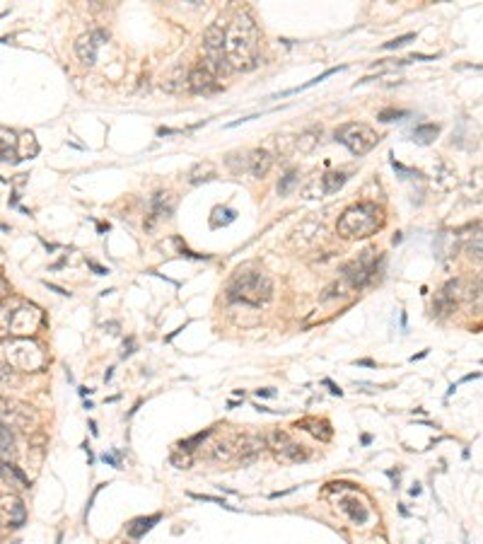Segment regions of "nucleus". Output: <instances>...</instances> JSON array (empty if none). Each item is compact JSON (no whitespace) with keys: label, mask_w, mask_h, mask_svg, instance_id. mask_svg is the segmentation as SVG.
Instances as JSON below:
<instances>
[{"label":"nucleus","mask_w":483,"mask_h":544,"mask_svg":"<svg viewBox=\"0 0 483 544\" xmlns=\"http://www.w3.org/2000/svg\"><path fill=\"white\" fill-rule=\"evenodd\" d=\"M225 61L230 70H252L259 63V27L249 13H240L225 32Z\"/></svg>","instance_id":"obj_1"},{"label":"nucleus","mask_w":483,"mask_h":544,"mask_svg":"<svg viewBox=\"0 0 483 544\" xmlns=\"http://www.w3.org/2000/svg\"><path fill=\"white\" fill-rule=\"evenodd\" d=\"M379 223H382V216H379V208L375 203H358V206H350L338 218L336 230L345 240H358V237L375 235Z\"/></svg>","instance_id":"obj_2"},{"label":"nucleus","mask_w":483,"mask_h":544,"mask_svg":"<svg viewBox=\"0 0 483 544\" xmlns=\"http://www.w3.org/2000/svg\"><path fill=\"white\" fill-rule=\"evenodd\" d=\"M273 296V283L266 273H237L235 281L230 283L227 288V300L230 303H244L252 305V307H259V305L268 303Z\"/></svg>","instance_id":"obj_3"},{"label":"nucleus","mask_w":483,"mask_h":544,"mask_svg":"<svg viewBox=\"0 0 483 544\" xmlns=\"http://www.w3.org/2000/svg\"><path fill=\"white\" fill-rule=\"evenodd\" d=\"M336 141L341 145H345L353 155H365L379 143V136L370 129L368 124H343L336 129Z\"/></svg>","instance_id":"obj_4"},{"label":"nucleus","mask_w":483,"mask_h":544,"mask_svg":"<svg viewBox=\"0 0 483 544\" xmlns=\"http://www.w3.org/2000/svg\"><path fill=\"white\" fill-rule=\"evenodd\" d=\"M206 56H208L206 68L211 70L213 75H222V73L230 70V65H227V61H225V29H222L220 22L213 24V27H208Z\"/></svg>","instance_id":"obj_5"},{"label":"nucleus","mask_w":483,"mask_h":544,"mask_svg":"<svg viewBox=\"0 0 483 544\" xmlns=\"http://www.w3.org/2000/svg\"><path fill=\"white\" fill-rule=\"evenodd\" d=\"M373 254L375 252H363V257H360L358 262L348 264V266L343 269V278L348 281L350 288L365 286V283L375 276V271H377V259H375Z\"/></svg>","instance_id":"obj_6"},{"label":"nucleus","mask_w":483,"mask_h":544,"mask_svg":"<svg viewBox=\"0 0 483 544\" xmlns=\"http://www.w3.org/2000/svg\"><path fill=\"white\" fill-rule=\"evenodd\" d=\"M39 324V312L34 307H17L15 312H10V334L15 337H24L32 334Z\"/></svg>","instance_id":"obj_7"},{"label":"nucleus","mask_w":483,"mask_h":544,"mask_svg":"<svg viewBox=\"0 0 483 544\" xmlns=\"http://www.w3.org/2000/svg\"><path fill=\"white\" fill-rule=\"evenodd\" d=\"M106 39H109V32H106V29H97L92 34H85V37H80L78 42H75V54L80 56L83 63L92 65L97 58V47H99L101 42H106Z\"/></svg>","instance_id":"obj_8"},{"label":"nucleus","mask_w":483,"mask_h":544,"mask_svg":"<svg viewBox=\"0 0 483 544\" xmlns=\"http://www.w3.org/2000/svg\"><path fill=\"white\" fill-rule=\"evenodd\" d=\"M271 165H273V157L268 155L266 150H252L247 155V160H244L242 170H247L252 177L261 179V177H266V172L271 170Z\"/></svg>","instance_id":"obj_9"},{"label":"nucleus","mask_w":483,"mask_h":544,"mask_svg":"<svg viewBox=\"0 0 483 544\" xmlns=\"http://www.w3.org/2000/svg\"><path fill=\"white\" fill-rule=\"evenodd\" d=\"M189 88H191V93H215L218 90L215 75H213L206 65H198V68H193L189 75Z\"/></svg>","instance_id":"obj_10"},{"label":"nucleus","mask_w":483,"mask_h":544,"mask_svg":"<svg viewBox=\"0 0 483 544\" xmlns=\"http://www.w3.org/2000/svg\"><path fill=\"white\" fill-rule=\"evenodd\" d=\"M17 150L19 138L15 136V131L0 129V162H17Z\"/></svg>","instance_id":"obj_11"},{"label":"nucleus","mask_w":483,"mask_h":544,"mask_svg":"<svg viewBox=\"0 0 483 544\" xmlns=\"http://www.w3.org/2000/svg\"><path fill=\"white\" fill-rule=\"evenodd\" d=\"M341 511H343L345 515H348L350 520L355 522V525H365V522H368V518H370L368 508H365L363 503L358 501V498H343V501H341Z\"/></svg>","instance_id":"obj_12"},{"label":"nucleus","mask_w":483,"mask_h":544,"mask_svg":"<svg viewBox=\"0 0 483 544\" xmlns=\"http://www.w3.org/2000/svg\"><path fill=\"white\" fill-rule=\"evenodd\" d=\"M160 520H162V515H157V513H155V515H147V518H136V520L131 522V527H129V537L138 540V537H143L145 532H150Z\"/></svg>","instance_id":"obj_13"},{"label":"nucleus","mask_w":483,"mask_h":544,"mask_svg":"<svg viewBox=\"0 0 483 544\" xmlns=\"http://www.w3.org/2000/svg\"><path fill=\"white\" fill-rule=\"evenodd\" d=\"M345 182H348V177L343 172H329V175L322 177V194H336Z\"/></svg>","instance_id":"obj_14"},{"label":"nucleus","mask_w":483,"mask_h":544,"mask_svg":"<svg viewBox=\"0 0 483 544\" xmlns=\"http://www.w3.org/2000/svg\"><path fill=\"white\" fill-rule=\"evenodd\" d=\"M341 70H343V65H338V68H329V70H324L322 75H317V78H312V80H309V83L300 85V88H290V90H283V93H281V97H290V95L304 93V90L314 88V85H319V83H322V80H327L329 75H336V73H341Z\"/></svg>","instance_id":"obj_15"},{"label":"nucleus","mask_w":483,"mask_h":544,"mask_svg":"<svg viewBox=\"0 0 483 544\" xmlns=\"http://www.w3.org/2000/svg\"><path fill=\"white\" fill-rule=\"evenodd\" d=\"M437 134H440V126L437 124H420L414 129V141L420 145H428V143H433Z\"/></svg>","instance_id":"obj_16"},{"label":"nucleus","mask_w":483,"mask_h":544,"mask_svg":"<svg viewBox=\"0 0 483 544\" xmlns=\"http://www.w3.org/2000/svg\"><path fill=\"white\" fill-rule=\"evenodd\" d=\"M201 175H208V179L215 177V165H213V162H198V165L191 170V184H201V182H206V177H201Z\"/></svg>","instance_id":"obj_17"},{"label":"nucleus","mask_w":483,"mask_h":544,"mask_svg":"<svg viewBox=\"0 0 483 544\" xmlns=\"http://www.w3.org/2000/svg\"><path fill=\"white\" fill-rule=\"evenodd\" d=\"M15 447V435L8 426L0 421V452H10Z\"/></svg>","instance_id":"obj_18"},{"label":"nucleus","mask_w":483,"mask_h":544,"mask_svg":"<svg viewBox=\"0 0 483 544\" xmlns=\"http://www.w3.org/2000/svg\"><path fill=\"white\" fill-rule=\"evenodd\" d=\"M297 184V172H288L286 177H283L281 182H278V194L281 196H288L290 194V189Z\"/></svg>","instance_id":"obj_19"},{"label":"nucleus","mask_w":483,"mask_h":544,"mask_svg":"<svg viewBox=\"0 0 483 544\" xmlns=\"http://www.w3.org/2000/svg\"><path fill=\"white\" fill-rule=\"evenodd\" d=\"M211 433H213V431L208 429V431H203V433H196V435H191L189 440H181V443H179V450H193V447H196L198 443H203V440H206V438H208V435H211Z\"/></svg>","instance_id":"obj_20"},{"label":"nucleus","mask_w":483,"mask_h":544,"mask_svg":"<svg viewBox=\"0 0 483 544\" xmlns=\"http://www.w3.org/2000/svg\"><path fill=\"white\" fill-rule=\"evenodd\" d=\"M404 116H409V111L404 109H384L377 114V119L382 121V124H389V121H396V119H404Z\"/></svg>","instance_id":"obj_21"},{"label":"nucleus","mask_w":483,"mask_h":544,"mask_svg":"<svg viewBox=\"0 0 483 544\" xmlns=\"http://www.w3.org/2000/svg\"><path fill=\"white\" fill-rule=\"evenodd\" d=\"M416 39V34L411 32V34H404V37H396V39H391V42H386L384 44V49L386 51H391V49H401V47H406V44H411Z\"/></svg>","instance_id":"obj_22"},{"label":"nucleus","mask_w":483,"mask_h":544,"mask_svg":"<svg viewBox=\"0 0 483 544\" xmlns=\"http://www.w3.org/2000/svg\"><path fill=\"white\" fill-rule=\"evenodd\" d=\"M193 501H203V503H215V506H222V508H227V511H235L232 506H227L222 498H218V496H206V494H189Z\"/></svg>","instance_id":"obj_23"},{"label":"nucleus","mask_w":483,"mask_h":544,"mask_svg":"<svg viewBox=\"0 0 483 544\" xmlns=\"http://www.w3.org/2000/svg\"><path fill=\"white\" fill-rule=\"evenodd\" d=\"M3 334H10V312L0 307V337Z\"/></svg>","instance_id":"obj_24"},{"label":"nucleus","mask_w":483,"mask_h":544,"mask_svg":"<svg viewBox=\"0 0 483 544\" xmlns=\"http://www.w3.org/2000/svg\"><path fill=\"white\" fill-rule=\"evenodd\" d=\"M10 375H13V370H10V365H5L3 360H0V383H8Z\"/></svg>","instance_id":"obj_25"},{"label":"nucleus","mask_w":483,"mask_h":544,"mask_svg":"<svg viewBox=\"0 0 483 544\" xmlns=\"http://www.w3.org/2000/svg\"><path fill=\"white\" fill-rule=\"evenodd\" d=\"M101 460H104L106 465H111V467H116V470H121V462H119V457H116V455H106V452H104V455H101Z\"/></svg>","instance_id":"obj_26"},{"label":"nucleus","mask_w":483,"mask_h":544,"mask_svg":"<svg viewBox=\"0 0 483 544\" xmlns=\"http://www.w3.org/2000/svg\"><path fill=\"white\" fill-rule=\"evenodd\" d=\"M88 266L92 269V271L97 273V276H106V273H109V269L99 266V264H95V262H88Z\"/></svg>","instance_id":"obj_27"},{"label":"nucleus","mask_w":483,"mask_h":544,"mask_svg":"<svg viewBox=\"0 0 483 544\" xmlns=\"http://www.w3.org/2000/svg\"><path fill=\"white\" fill-rule=\"evenodd\" d=\"M435 58H437V56H423V54H414V56H411L409 61H435ZM409 61H406V63H409Z\"/></svg>","instance_id":"obj_28"},{"label":"nucleus","mask_w":483,"mask_h":544,"mask_svg":"<svg viewBox=\"0 0 483 544\" xmlns=\"http://www.w3.org/2000/svg\"><path fill=\"white\" fill-rule=\"evenodd\" d=\"M324 385H327V387L331 390V394H338V397L343 394V392H341V387H336V385H334L331 380H324Z\"/></svg>","instance_id":"obj_29"},{"label":"nucleus","mask_w":483,"mask_h":544,"mask_svg":"<svg viewBox=\"0 0 483 544\" xmlns=\"http://www.w3.org/2000/svg\"><path fill=\"white\" fill-rule=\"evenodd\" d=\"M10 293V286L5 283V278H0V298H5Z\"/></svg>","instance_id":"obj_30"},{"label":"nucleus","mask_w":483,"mask_h":544,"mask_svg":"<svg viewBox=\"0 0 483 544\" xmlns=\"http://www.w3.org/2000/svg\"><path fill=\"white\" fill-rule=\"evenodd\" d=\"M256 397H276V392H273V390H256Z\"/></svg>","instance_id":"obj_31"},{"label":"nucleus","mask_w":483,"mask_h":544,"mask_svg":"<svg viewBox=\"0 0 483 544\" xmlns=\"http://www.w3.org/2000/svg\"><path fill=\"white\" fill-rule=\"evenodd\" d=\"M293 491H295V489H288V491H273V494L268 496V498H281V496H288V494H293Z\"/></svg>","instance_id":"obj_32"},{"label":"nucleus","mask_w":483,"mask_h":544,"mask_svg":"<svg viewBox=\"0 0 483 544\" xmlns=\"http://www.w3.org/2000/svg\"><path fill=\"white\" fill-rule=\"evenodd\" d=\"M355 365H368V368H375V360L365 358V360H355Z\"/></svg>","instance_id":"obj_33"},{"label":"nucleus","mask_w":483,"mask_h":544,"mask_svg":"<svg viewBox=\"0 0 483 544\" xmlns=\"http://www.w3.org/2000/svg\"><path fill=\"white\" fill-rule=\"evenodd\" d=\"M157 134H160V136H172V134H179V131H174V129H160Z\"/></svg>","instance_id":"obj_34"},{"label":"nucleus","mask_w":483,"mask_h":544,"mask_svg":"<svg viewBox=\"0 0 483 544\" xmlns=\"http://www.w3.org/2000/svg\"><path fill=\"white\" fill-rule=\"evenodd\" d=\"M418 494H420V484L411 486V496H418Z\"/></svg>","instance_id":"obj_35"},{"label":"nucleus","mask_w":483,"mask_h":544,"mask_svg":"<svg viewBox=\"0 0 483 544\" xmlns=\"http://www.w3.org/2000/svg\"><path fill=\"white\" fill-rule=\"evenodd\" d=\"M425 355H428V351H423V353L414 355V358H411V360H414V363H416V360H423V358H425Z\"/></svg>","instance_id":"obj_36"},{"label":"nucleus","mask_w":483,"mask_h":544,"mask_svg":"<svg viewBox=\"0 0 483 544\" xmlns=\"http://www.w3.org/2000/svg\"><path fill=\"white\" fill-rule=\"evenodd\" d=\"M401 240H404V237H401V232H396V235L394 237H391V242H394V245H399V242Z\"/></svg>","instance_id":"obj_37"},{"label":"nucleus","mask_w":483,"mask_h":544,"mask_svg":"<svg viewBox=\"0 0 483 544\" xmlns=\"http://www.w3.org/2000/svg\"><path fill=\"white\" fill-rule=\"evenodd\" d=\"M90 429H92V435L99 433V431H97V424H95V421H90Z\"/></svg>","instance_id":"obj_38"}]
</instances>
